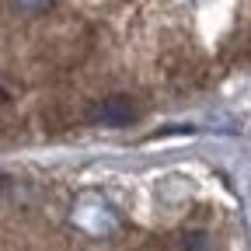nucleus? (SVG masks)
Masks as SVG:
<instances>
[{
    "mask_svg": "<svg viewBox=\"0 0 251 251\" xmlns=\"http://www.w3.org/2000/svg\"><path fill=\"white\" fill-rule=\"evenodd\" d=\"M248 133H251V126H248Z\"/></svg>",
    "mask_w": 251,
    "mask_h": 251,
    "instance_id": "obj_4",
    "label": "nucleus"
},
{
    "mask_svg": "<svg viewBox=\"0 0 251 251\" xmlns=\"http://www.w3.org/2000/svg\"><path fill=\"white\" fill-rule=\"evenodd\" d=\"M11 4H14L18 11H25V14H35V11H46L52 0H11Z\"/></svg>",
    "mask_w": 251,
    "mask_h": 251,
    "instance_id": "obj_3",
    "label": "nucleus"
},
{
    "mask_svg": "<svg viewBox=\"0 0 251 251\" xmlns=\"http://www.w3.org/2000/svg\"><path fill=\"white\" fill-rule=\"evenodd\" d=\"M70 224H74L80 234H87V237H108V234H115V227H119V216H115V209L105 202V196L84 192V196L74 202V209H70Z\"/></svg>",
    "mask_w": 251,
    "mask_h": 251,
    "instance_id": "obj_1",
    "label": "nucleus"
},
{
    "mask_svg": "<svg viewBox=\"0 0 251 251\" xmlns=\"http://www.w3.org/2000/svg\"><path fill=\"white\" fill-rule=\"evenodd\" d=\"M129 119H133L129 98H105L101 105L91 108V122H101V126H126Z\"/></svg>",
    "mask_w": 251,
    "mask_h": 251,
    "instance_id": "obj_2",
    "label": "nucleus"
}]
</instances>
